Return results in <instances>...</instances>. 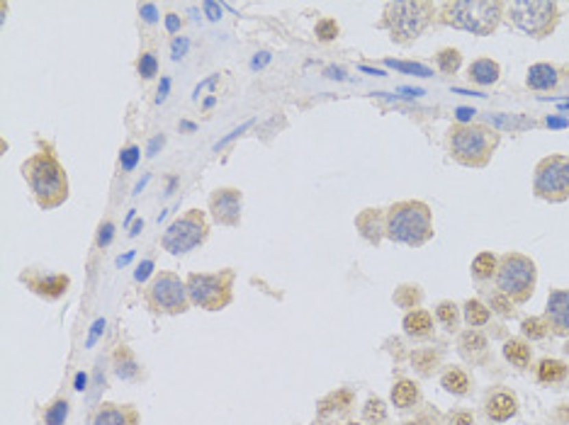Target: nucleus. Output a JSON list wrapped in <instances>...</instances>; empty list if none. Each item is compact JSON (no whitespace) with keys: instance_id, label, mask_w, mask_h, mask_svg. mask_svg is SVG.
Listing matches in <instances>:
<instances>
[{"instance_id":"f3484780","label":"nucleus","mask_w":569,"mask_h":425,"mask_svg":"<svg viewBox=\"0 0 569 425\" xmlns=\"http://www.w3.org/2000/svg\"><path fill=\"white\" fill-rule=\"evenodd\" d=\"M32 284V289L39 294V297H47V299H59L61 294L69 289V277L66 275H51V277H44V280H34L29 282Z\"/></svg>"},{"instance_id":"20e7f679","label":"nucleus","mask_w":569,"mask_h":425,"mask_svg":"<svg viewBox=\"0 0 569 425\" xmlns=\"http://www.w3.org/2000/svg\"><path fill=\"white\" fill-rule=\"evenodd\" d=\"M231 282L234 272H193L188 277V294L190 302L207 311H219L231 302Z\"/></svg>"},{"instance_id":"39448f33","label":"nucleus","mask_w":569,"mask_h":425,"mask_svg":"<svg viewBox=\"0 0 569 425\" xmlns=\"http://www.w3.org/2000/svg\"><path fill=\"white\" fill-rule=\"evenodd\" d=\"M496 284L499 292L513 297L516 302H526L535 287V263L518 253L504 255L496 267Z\"/></svg>"},{"instance_id":"f03ea898","label":"nucleus","mask_w":569,"mask_h":425,"mask_svg":"<svg viewBox=\"0 0 569 425\" xmlns=\"http://www.w3.org/2000/svg\"><path fill=\"white\" fill-rule=\"evenodd\" d=\"M387 236L407 245H421L433 236L431 209L424 202H399L387 214Z\"/></svg>"},{"instance_id":"58836bf2","label":"nucleus","mask_w":569,"mask_h":425,"mask_svg":"<svg viewBox=\"0 0 569 425\" xmlns=\"http://www.w3.org/2000/svg\"><path fill=\"white\" fill-rule=\"evenodd\" d=\"M389 66H392V69H399V71H407V73L431 75V71L426 69V66H421V64H402V61H389Z\"/></svg>"},{"instance_id":"6e6552de","label":"nucleus","mask_w":569,"mask_h":425,"mask_svg":"<svg viewBox=\"0 0 569 425\" xmlns=\"http://www.w3.org/2000/svg\"><path fill=\"white\" fill-rule=\"evenodd\" d=\"M433 15L431 3H392L387 5V25L397 42H411L416 39Z\"/></svg>"},{"instance_id":"5fc2aeb1","label":"nucleus","mask_w":569,"mask_h":425,"mask_svg":"<svg viewBox=\"0 0 569 425\" xmlns=\"http://www.w3.org/2000/svg\"><path fill=\"white\" fill-rule=\"evenodd\" d=\"M407 425H421V423H413V420H411V423H407Z\"/></svg>"},{"instance_id":"f704fd0d","label":"nucleus","mask_w":569,"mask_h":425,"mask_svg":"<svg viewBox=\"0 0 569 425\" xmlns=\"http://www.w3.org/2000/svg\"><path fill=\"white\" fill-rule=\"evenodd\" d=\"M548 330H550V324L545 319H526L523 321V333H526L528 338H533V340L545 338Z\"/></svg>"},{"instance_id":"393cba45","label":"nucleus","mask_w":569,"mask_h":425,"mask_svg":"<svg viewBox=\"0 0 569 425\" xmlns=\"http://www.w3.org/2000/svg\"><path fill=\"white\" fill-rule=\"evenodd\" d=\"M460 350L465 357H472V355H477V352H484L487 350V338H484L479 330H468V333H462V338H460Z\"/></svg>"},{"instance_id":"5701e85b","label":"nucleus","mask_w":569,"mask_h":425,"mask_svg":"<svg viewBox=\"0 0 569 425\" xmlns=\"http://www.w3.org/2000/svg\"><path fill=\"white\" fill-rule=\"evenodd\" d=\"M504 355L509 362H513L516 367H526L531 362V348L523 343V340H509L504 345Z\"/></svg>"},{"instance_id":"1a4fd4ad","label":"nucleus","mask_w":569,"mask_h":425,"mask_svg":"<svg viewBox=\"0 0 569 425\" xmlns=\"http://www.w3.org/2000/svg\"><path fill=\"white\" fill-rule=\"evenodd\" d=\"M207 231L210 229H207L204 214L197 212V209H190L185 217L175 219V221L168 226L166 234H163V239H161V243H163V248H166L168 253L180 255V253L193 250L195 245L204 243Z\"/></svg>"},{"instance_id":"2f4dec72","label":"nucleus","mask_w":569,"mask_h":425,"mask_svg":"<svg viewBox=\"0 0 569 425\" xmlns=\"http://www.w3.org/2000/svg\"><path fill=\"white\" fill-rule=\"evenodd\" d=\"M460 51L457 49H443V51H438V66H441L443 73H455L457 69H460Z\"/></svg>"},{"instance_id":"b1692460","label":"nucleus","mask_w":569,"mask_h":425,"mask_svg":"<svg viewBox=\"0 0 569 425\" xmlns=\"http://www.w3.org/2000/svg\"><path fill=\"white\" fill-rule=\"evenodd\" d=\"M441 384L448 389L450 393H468V389H470V377L462 369H457V367H452V369H448L446 374H443V379H441Z\"/></svg>"},{"instance_id":"412c9836","label":"nucleus","mask_w":569,"mask_h":425,"mask_svg":"<svg viewBox=\"0 0 569 425\" xmlns=\"http://www.w3.org/2000/svg\"><path fill=\"white\" fill-rule=\"evenodd\" d=\"M567 377V365L559 360H542L540 367H537V379L540 382H562V379Z\"/></svg>"},{"instance_id":"37998d69","label":"nucleus","mask_w":569,"mask_h":425,"mask_svg":"<svg viewBox=\"0 0 569 425\" xmlns=\"http://www.w3.org/2000/svg\"><path fill=\"white\" fill-rule=\"evenodd\" d=\"M185 49H188V39H175L173 42V59H180L185 53Z\"/></svg>"},{"instance_id":"de8ad7c7","label":"nucleus","mask_w":569,"mask_h":425,"mask_svg":"<svg viewBox=\"0 0 569 425\" xmlns=\"http://www.w3.org/2000/svg\"><path fill=\"white\" fill-rule=\"evenodd\" d=\"M151 267H154V263H151V260H146L144 265H141L139 270H136V280H144V277L149 275V270H151Z\"/></svg>"},{"instance_id":"c03bdc74","label":"nucleus","mask_w":569,"mask_h":425,"mask_svg":"<svg viewBox=\"0 0 569 425\" xmlns=\"http://www.w3.org/2000/svg\"><path fill=\"white\" fill-rule=\"evenodd\" d=\"M139 12H141V17H144L146 22H156V5H141L139 8Z\"/></svg>"},{"instance_id":"4c0bfd02","label":"nucleus","mask_w":569,"mask_h":425,"mask_svg":"<svg viewBox=\"0 0 569 425\" xmlns=\"http://www.w3.org/2000/svg\"><path fill=\"white\" fill-rule=\"evenodd\" d=\"M492 308H494L496 314H501V316H511L513 314V302H511L509 294L496 292L494 297H492Z\"/></svg>"},{"instance_id":"423d86ee","label":"nucleus","mask_w":569,"mask_h":425,"mask_svg":"<svg viewBox=\"0 0 569 425\" xmlns=\"http://www.w3.org/2000/svg\"><path fill=\"white\" fill-rule=\"evenodd\" d=\"M499 144V136L484 127H455L450 132V149L460 163L484 165Z\"/></svg>"},{"instance_id":"9d476101","label":"nucleus","mask_w":569,"mask_h":425,"mask_svg":"<svg viewBox=\"0 0 569 425\" xmlns=\"http://www.w3.org/2000/svg\"><path fill=\"white\" fill-rule=\"evenodd\" d=\"M511 17L516 27L531 37H542L553 29L557 20V5L550 0H516L511 3Z\"/></svg>"},{"instance_id":"c85d7f7f","label":"nucleus","mask_w":569,"mask_h":425,"mask_svg":"<svg viewBox=\"0 0 569 425\" xmlns=\"http://www.w3.org/2000/svg\"><path fill=\"white\" fill-rule=\"evenodd\" d=\"M363 415H365V420H367V423H372V425L385 423V418H387V406H385V401L377 399V396L367 399L365 409H363Z\"/></svg>"},{"instance_id":"9b49d317","label":"nucleus","mask_w":569,"mask_h":425,"mask_svg":"<svg viewBox=\"0 0 569 425\" xmlns=\"http://www.w3.org/2000/svg\"><path fill=\"white\" fill-rule=\"evenodd\" d=\"M535 192L542 199L562 202L569 197V158L550 156L535 168Z\"/></svg>"},{"instance_id":"aec40b11","label":"nucleus","mask_w":569,"mask_h":425,"mask_svg":"<svg viewBox=\"0 0 569 425\" xmlns=\"http://www.w3.org/2000/svg\"><path fill=\"white\" fill-rule=\"evenodd\" d=\"M392 401H394V406H399V409H409V406L416 404V401H419V387H416V382L402 379V382L394 384Z\"/></svg>"},{"instance_id":"0eeeda50","label":"nucleus","mask_w":569,"mask_h":425,"mask_svg":"<svg viewBox=\"0 0 569 425\" xmlns=\"http://www.w3.org/2000/svg\"><path fill=\"white\" fill-rule=\"evenodd\" d=\"M146 302L158 314H183L190 306L188 284L173 272H161L146 289Z\"/></svg>"},{"instance_id":"8fccbe9b","label":"nucleus","mask_w":569,"mask_h":425,"mask_svg":"<svg viewBox=\"0 0 569 425\" xmlns=\"http://www.w3.org/2000/svg\"><path fill=\"white\" fill-rule=\"evenodd\" d=\"M265 61H268V53H261V59H253V66L258 69V66H263Z\"/></svg>"},{"instance_id":"4be33fe9","label":"nucleus","mask_w":569,"mask_h":425,"mask_svg":"<svg viewBox=\"0 0 569 425\" xmlns=\"http://www.w3.org/2000/svg\"><path fill=\"white\" fill-rule=\"evenodd\" d=\"M358 229L363 231V236H365L367 241H372V243H377L380 241V212L377 209H367L363 217L358 219Z\"/></svg>"},{"instance_id":"c9c22d12","label":"nucleus","mask_w":569,"mask_h":425,"mask_svg":"<svg viewBox=\"0 0 569 425\" xmlns=\"http://www.w3.org/2000/svg\"><path fill=\"white\" fill-rule=\"evenodd\" d=\"M435 316H438V321L446 326H455L457 324V306L452 302H441L438 304V308H435Z\"/></svg>"},{"instance_id":"a211bd4d","label":"nucleus","mask_w":569,"mask_h":425,"mask_svg":"<svg viewBox=\"0 0 569 425\" xmlns=\"http://www.w3.org/2000/svg\"><path fill=\"white\" fill-rule=\"evenodd\" d=\"M404 330L409 335H413V338H424V335H428L433 330V319H431L428 311H421V308L419 311H411L404 319Z\"/></svg>"},{"instance_id":"864d4df0","label":"nucleus","mask_w":569,"mask_h":425,"mask_svg":"<svg viewBox=\"0 0 569 425\" xmlns=\"http://www.w3.org/2000/svg\"><path fill=\"white\" fill-rule=\"evenodd\" d=\"M141 226H144V223H141V221H136V223H134V231H132V236H134V234H139V231H141Z\"/></svg>"},{"instance_id":"a18cd8bd","label":"nucleus","mask_w":569,"mask_h":425,"mask_svg":"<svg viewBox=\"0 0 569 425\" xmlns=\"http://www.w3.org/2000/svg\"><path fill=\"white\" fill-rule=\"evenodd\" d=\"M204 10H207V17L210 20H219L221 17V8L217 3H204Z\"/></svg>"},{"instance_id":"72a5a7b5","label":"nucleus","mask_w":569,"mask_h":425,"mask_svg":"<svg viewBox=\"0 0 569 425\" xmlns=\"http://www.w3.org/2000/svg\"><path fill=\"white\" fill-rule=\"evenodd\" d=\"M394 302L399 304V306H404V308H413L416 304L421 302V292H419V287H399L397 289V294H394Z\"/></svg>"},{"instance_id":"79ce46f5","label":"nucleus","mask_w":569,"mask_h":425,"mask_svg":"<svg viewBox=\"0 0 569 425\" xmlns=\"http://www.w3.org/2000/svg\"><path fill=\"white\" fill-rule=\"evenodd\" d=\"M448 423L450 425H474V415L468 413V411H455V413H450Z\"/></svg>"},{"instance_id":"7c9ffc66","label":"nucleus","mask_w":569,"mask_h":425,"mask_svg":"<svg viewBox=\"0 0 569 425\" xmlns=\"http://www.w3.org/2000/svg\"><path fill=\"white\" fill-rule=\"evenodd\" d=\"M66 415H69V401L66 399H56L54 404L49 406L47 413H44V420L47 425H64Z\"/></svg>"},{"instance_id":"6e6d98bb","label":"nucleus","mask_w":569,"mask_h":425,"mask_svg":"<svg viewBox=\"0 0 569 425\" xmlns=\"http://www.w3.org/2000/svg\"><path fill=\"white\" fill-rule=\"evenodd\" d=\"M346 425H358V423H346Z\"/></svg>"},{"instance_id":"603ef678","label":"nucleus","mask_w":569,"mask_h":425,"mask_svg":"<svg viewBox=\"0 0 569 425\" xmlns=\"http://www.w3.org/2000/svg\"><path fill=\"white\" fill-rule=\"evenodd\" d=\"M470 114H474V112H470V110H460V119H470Z\"/></svg>"},{"instance_id":"ddd939ff","label":"nucleus","mask_w":569,"mask_h":425,"mask_svg":"<svg viewBox=\"0 0 569 425\" xmlns=\"http://www.w3.org/2000/svg\"><path fill=\"white\" fill-rule=\"evenodd\" d=\"M93 425H139V413L129 406L117 404H102L95 411Z\"/></svg>"},{"instance_id":"a19ab883","label":"nucleus","mask_w":569,"mask_h":425,"mask_svg":"<svg viewBox=\"0 0 569 425\" xmlns=\"http://www.w3.org/2000/svg\"><path fill=\"white\" fill-rule=\"evenodd\" d=\"M112 236H114V226L110 221H105L100 226V234H97V245H100V248H105V245L112 241Z\"/></svg>"},{"instance_id":"3c124183","label":"nucleus","mask_w":569,"mask_h":425,"mask_svg":"<svg viewBox=\"0 0 569 425\" xmlns=\"http://www.w3.org/2000/svg\"><path fill=\"white\" fill-rule=\"evenodd\" d=\"M83 387H86V374H78V387L75 389H83Z\"/></svg>"},{"instance_id":"e433bc0d","label":"nucleus","mask_w":569,"mask_h":425,"mask_svg":"<svg viewBox=\"0 0 569 425\" xmlns=\"http://www.w3.org/2000/svg\"><path fill=\"white\" fill-rule=\"evenodd\" d=\"M317 37L322 39V42H331V39L339 37V25H336V20L326 17V20L319 22L317 25Z\"/></svg>"},{"instance_id":"7ed1b4c3","label":"nucleus","mask_w":569,"mask_h":425,"mask_svg":"<svg viewBox=\"0 0 569 425\" xmlns=\"http://www.w3.org/2000/svg\"><path fill=\"white\" fill-rule=\"evenodd\" d=\"M504 3L499 0H455L443 5V20L472 34H492L501 20Z\"/></svg>"},{"instance_id":"6ab92c4d","label":"nucleus","mask_w":569,"mask_h":425,"mask_svg":"<svg viewBox=\"0 0 569 425\" xmlns=\"http://www.w3.org/2000/svg\"><path fill=\"white\" fill-rule=\"evenodd\" d=\"M470 78L477 85H492L499 78V64L492 59H479L470 66Z\"/></svg>"},{"instance_id":"2eb2a0df","label":"nucleus","mask_w":569,"mask_h":425,"mask_svg":"<svg viewBox=\"0 0 569 425\" xmlns=\"http://www.w3.org/2000/svg\"><path fill=\"white\" fill-rule=\"evenodd\" d=\"M516 413V396L509 391H499L494 396H489L487 401V415L492 420H509Z\"/></svg>"},{"instance_id":"dca6fc26","label":"nucleus","mask_w":569,"mask_h":425,"mask_svg":"<svg viewBox=\"0 0 569 425\" xmlns=\"http://www.w3.org/2000/svg\"><path fill=\"white\" fill-rule=\"evenodd\" d=\"M526 83H528V88H533V90H550V88L557 85V71H555L550 64H535V66H531V71H528Z\"/></svg>"},{"instance_id":"09e8293b","label":"nucleus","mask_w":569,"mask_h":425,"mask_svg":"<svg viewBox=\"0 0 569 425\" xmlns=\"http://www.w3.org/2000/svg\"><path fill=\"white\" fill-rule=\"evenodd\" d=\"M161 144H163V136H156V138H154V141H151V146H149V156L156 154V149H158Z\"/></svg>"},{"instance_id":"f257e3e1","label":"nucleus","mask_w":569,"mask_h":425,"mask_svg":"<svg viewBox=\"0 0 569 425\" xmlns=\"http://www.w3.org/2000/svg\"><path fill=\"white\" fill-rule=\"evenodd\" d=\"M22 173L27 178L29 187H32L37 202L44 209L59 207L69 195V182H66V173L59 165V160L49 154H37L22 165Z\"/></svg>"},{"instance_id":"c756f323","label":"nucleus","mask_w":569,"mask_h":425,"mask_svg":"<svg viewBox=\"0 0 569 425\" xmlns=\"http://www.w3.org/2000/svg\"><path fill=\"white\" fill-rule=\"evenodd\" d=\"M438 360H441V355H438L435 350H416V352L411 355L413 367H416L419 372H424V374H428L431 369H435Z\"/></svg>"},{"instance_id":"bb28decb","label":"nucleus","mask_w":569,"mask_h":425,"mask_svg":"<svg viewBox=\"0 0 569 425\" xmlns=\"http://www.w3.org/2000/svg\"><path fill=\"white\" fill-rule=\"evenodd\" d=\"M465 321H468L470 326H484L489 321V308L484 306L482 302H477V299H470L468 304H465Z\"/></svg>"},{"instance_id":"473e14b6","label":"nucleus","mask_w":569,"mask_h":425,"mask_svg":"<svg viewBox=\"0 0 569 425\" xmlns=\"http://www.w3.org/2000/svg\"><path fill=\"white\" fill-rule=\"evenodd\" d=\"M136 71H139L141 78H146V80L154 78V75L158 73V59H156V53H151V51L141 53L139 61H136Z\"/></svg>"},{"instance_id":"4468645a","label":"nucleus","mask_w":569,"mask_h":425,"mask_svg":"<svg viewBox=\"0 0 569 425\" xmlns=\"http://www.w3.org/2000/svg\"><path fill=\"white\" fill-rule=\"evenodd\" d=\"M548 319L557 333H567L569 330V289H559L553 292L548 299Z\"/></svg>"},{"instance_id":"f8f14e48","label":"nucleus","mask_w":569,"mask_h":425,"mask_svg":"<svg viewBox=\"0 0 569 425\" xmlns=\"http://www.w3.org/2000/svg\"><path fill=\"white\" fill-rule=\"evenodd\" d=\"M210 209L212 217L224 226H237L241 219V192L234 187H221L215 190V195L210 197Z\"/></svg>"},{"instance_id":"a878e982","label":"nucleus","mask_w":569,"mask_h":425,"mask_svg":"<svg viewBox=\"0 0 569 425\" xmlns=\"http://www.w3.org/2000/svg\"><path fill=\"white\" fill-rule=\"evenodd\" d=\"M496 267H499V260H496L494 255L479 253L472 263V275L477 277V280H489V277L496 272Z\"/></svg>"},{"instance_id":"cd10ccee","label":"nucleus","mask_w":569,"mask_h":425,"mask_svg":"<svg viewBox=\"0 0 569 425\" xmlns=\"http://www.w3.org/2000/svg\"><path fill=\"white\" fill-rule=\"evenodd\" d=\"M350 404H353V393L348 389H339V391H333L331 396H326L322 401V413H328V411L336 409H348Z\"/></svg>"},{"instance_id":"ea45409f","label":"nucleus","mask_w":569,"mask_h":425,"mask_svg":"<svg viewBox=\"0 0 569 425\" xmlns=\"http://www.w3.org/2000/svg\"><path fill=\"white\" fill-rule=\"evenodd\" d=\"M136 160H139V149H136V146H129V149L124 151L122 156H119V163H122L124 170H132V168H134Z\"/></svg>"},{"instance_id":"49530a36","label":"nucleus","mask_w":569,"mask_h":425,"mask_svg":"<svg viewBox=\"0 0 569 425\" xmlns=\"http://www.w3.org/2000/svg\"><path fill=\"white\" fill-rule=\"evenodd\" d=\"M166 25H168V32H178V27H180V17H178V15H168L166 17Z\"/></svg>"}]
</instances>
